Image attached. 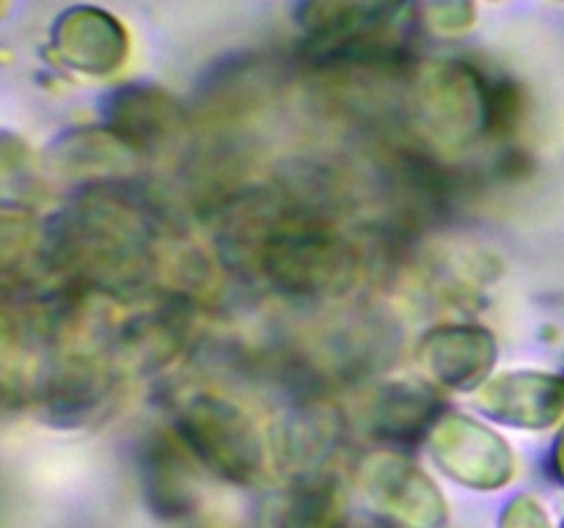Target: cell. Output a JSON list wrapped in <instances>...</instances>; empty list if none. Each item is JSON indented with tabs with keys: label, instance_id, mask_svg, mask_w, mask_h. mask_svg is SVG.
<instances>
[{
	"label": "cell",
	"instance_id": "1",
	"mask_svg": "<svg viewBox=\"0 0 564 528\" xmlns=\"http://www.w3.org/2000/svg\"><path fill=\"white\" fill-rule=\"evenodd\" d=\"M180 229L135 187L94 182L47 226V256L61 286L138 306L165 295Z\"/></svg>",
	"mask_w": 564,
	"mask_h": 528
},
{
	"label": "cell",
	"instance_id": "2",
	"mask_svg": "<svg viewBox=\"0 0 564 528\" xmlns=\"http://www.w3.org/2000/svg\"><path fill=\"white\" fill-rule=\"evenodd\" d=\"M521 94L510 80H490L463 58L411 66L402 97V132L435 160H455L490 141L516 135Z\"/></svg>",
	"mask_w": 564,
	"mask_h": 528
},
{
	"label": "cell",
	"instance_id": "3",
	"mask_svg": "<svg viewBox=\"0 0 564 528\" xmlns=\"http://www.w3.org/2000/svg\"><path fill=\"white\" fill-rule=\"evenodd\" d=\"M171 429L204 471L235 487H257L273 462L262 421L235 396L215 388L182 391L171 410Z\"/></svg>",
	"mask_w": 564,
	"mask_h": 528
},
{
	"label": "cell",
	"instance_id": "4",
	"mask_svg": "<svg viewBox=\"0 0 564 528\" xmlns=\"http://www.w3.org/2000/svg\"><path fill=\"white\" fill-rule=\"evenodd\" d=\"M361 498L400 528H446L449 501L435 479L402 449L380 446L352 468Z\"/></svg>",
	"mask_w": 564,
	"mask_h": 528
},
{
	"label": "cell",
	"instance_id": "5",
	"mask_svg": "<svg viewBox=\"0 0 564 528\" xmlns=\"http://www.w3.org/2000/svg\"><path fill=\"white\" fill-rule=\"evenodd\" d=\"M424 443L435 468L474 493L505 490L518 473L516 449L505 435L468 413H441Z\"/></svg>",
	"mask_w": 564,
	"mask_h": 528
},
{
	"label": "cell",
	"instance_id": "6",
	"mask_svg": "<svg viewBox=\"0 0 564 528\" xmlns=\"http://www.w3.org/2000/svg\"><path fill=\"white\" fill-rule=\"evenodd\" d=\"M47 47L66 72L108 80L130 64L132 33L113 11L97 3H75L53 20Z\"/></svg>",
	"mask_w": 564,
	"mask_h": 528
},
{
	"label": "cell",
	"instance_id": "7",
	"mask_svg": "<svg viewBox=\"0 0 564 528\" xmlns=\"http://www.w3.org/2000/svg\"><path fill=\"white\" fill-rule=\"evenodd\" d=\"M350 418L328 399L303 396L275 421L270 432L273 462L284 476L330 473L345 449Z\"/></svg>",
	"mask_w": 564,
	"mask_h": 528
},
{
	"label": "cell",
	"instance_id": "8",
	"mask_svg": "<svg viewBox=\"0 0 564 528\" xmlns=\"http://www.w3.org/2000/svg\"><path fill=\"white\" fill-rule=\"evenodd\" d=\"M441 413H444V405L433 383L386 380L358 402L350 427L372 443L408 449L427 440Z\"/></svg>",
	"mask_w": 564,
	"mask_h": 528
},
{
	"label": "cell",
	"instance_id": "9",
	"mask_svg": "<svg viewBox=\"0 0 564 528\" xmlns=\"http://www.w3.org/2000/svg\"><path fill=\"white\" fill-rule=\"evenodd\" d=\"M474 405L501 427L540 432L564 421V374L545 369H507L490 374L474 391Z\"/></svg>",
	"mask_w": 564,
	"mask_h": 528
},
{
	"label": "cell",
	"instance_id": "10",
	"mask_svg": "<svg viewBox=\"0 0 564 528\" xmlns=\"http://www.w3.org/2000/svg\"><path fill=\"white\" fill-rule=\"evenodd\" d=\"M499 361L496 336L485 324L444 322L430 328L416 344V363L441 391L468 394L494 374Z\"/></svg>",
	"mask_w": 564,
	"mask_h": 528
},
{
	"label": "cell",
	"instance_id": "11",
	"mask_svg": "<svg viewBox=\"0 0 564 528\" xmlns=\"http://www.w3.org/2000/svg\"><path fill=\"white\" fill-rule=\"evenodd\" d=\"M105 127L143 160L174 148L191 132V113L165 88L121 86L105 99Z\"/></svg>",
	"mask_w": 564,
	"mask_h": 528
},
{
	"label": "cell",
	"instance_id": "12",
	"mask_svg": "<svg viewBox=\"0 0 564 528\" xmlns=\"http://www.w3.org/2000/svg\"><path fill=\"white\" fill-rule=\"evenodd\" d=\"M405 0H301L295 25L303 42L323 55L375 44V38L400 16Z\"/></svg>",
	"mask_w": 564,
	"mask_h": 528
},
{
	"label": "cell",
	"instance_id": "13",
	"mask_svg": "<svg viewBox=\"0 0 564 528\" xmlns=\"http://www.w3.org/2000/svg\"><path fill=\"white\" fill-rule=\"evenodd\" d=\"M345 490L336 471L284 476L257 509V528H339Z\"/></svg>",
	"mask_w": 564,
	"mask_h": 528
},
{
	"label": "cell",
	"instance_id": "14",
	"mask_svg": "<svg viewBox=\"0 0 564 528\" xmlns=\"http://www.w3.org/2000/svg\"><path fill=\"white\" fill-rule=\"evenodd\" d=\"M143 490L154 515L182 520L198 506V460L171 432H158L143 449Z\"/></svg>",
	"mask_w": 564,
	"mask_h": 528
},
{
	"label": "cell",
	"instance_id": "15",
	"mask_svg": "<svg viewBox=\"0 0 564 528\" xmlns=\"http://www.w3.org/2000/svg\"><path fill=\"white\" fill-rule=\"evenodd\" d=\"M53 170L80 179L116 182L124 179L135 170L138 157L116 132L108 127H91V130H69L53 143L47 154Z\"/></svg>",
	"mask_w": 564,
	"mask_h": 528
},
{
	"label": "cell",
	"instance_id": "16",
	"mask_svg": "<svg viewBox=\"0 0 564 528\" xmlns=\"http://www.w3.org/2000/svg\"><path fill=\"white\" fill-rule=\"evenodd\" d=\"M419 20L435 36H466L477 25V0H416Z\"/></svg>",
	"mask_w": 564,
	"mask_h": 528
},
{
	"label": "cell",
	"instance_id": "17",
	"mask_svg": "<svg viewBox=\"0 0 564 528\" xmlns=\"http://www.w3.org/2000/svg\"><path fill=\"white\" fill-rule=\"evenodd\" d=\"M496 528H554L545 506L534 495L516 493L499 512Z\"/></svg>",
	"mask_w": 564,
	"mask_h": 528
},
{
	"label": "cell",
	"instance_id": "18",
	"mask_svg": "<svg viewBox=\"0 0 564 528\" xmlns=\"http://www.w3.org/2000/svg\"><path fill=\"white\" fill-rule=\"evenodd\" d=\"M549 471H551V476L556 479V484H562L564 487V421H562L560 432H556L554 446H551Z\"/></svg>",
	"mask_w": 564,
	"mask_h": 528
},
{
	"label": "cell",
	"instance_id": "19",
	"mask_svg": "<svg viewBox=\"0 0 564 528\" xmlns=\"http://www.w3.org/2000/svg\"><path fill=\"white\" fill-rule=\"evenodd\" d=\"M339 528H400L389 522L386 517H356V520H345Z\"/></svg>",
	"mask_w": 564,
	"mask_h": 528
},
{
	"label": "cell",
	"instance_id": "20",
	"mask_svg": "<svg viewBox=\"0 0 564 528\" xmlns=\"http://www.w3.org/2000/svg\"><path fill=\"white\" fill-rule=\"evenodd\" d=\"M488 3H501V0H488Z\"/></svg>",
	"mask_w": 564,
	"mask_h": 528
},
{
	"label": "cell",
	"instance_id": "21",
	"mask_svg": "<svg viewBox=\"0 0 564 528\" xmlns=\"http://www.w3.org/2000/svg\"><path fill=\"white\" fill-rule=\"evenodd\" d=\"M562 528H564V520H562Z\"/></svg>",
	"mask_w": 564,
	"mask_h": 528
},
{
	"label": "cell",
	"instance_id": "22",
	"mask_svg": "<svg viewBox=\"0 0 564 528\" xmlns=\"http://www.w3.org/2000/svg\"><path fill=\"white\" fill-rule=\"evenodd\" d=\"M560 3H564V0H560Z\"/></svg>",
	"mask_w": 564,
	"mask_h": 528
}]
</instances>
